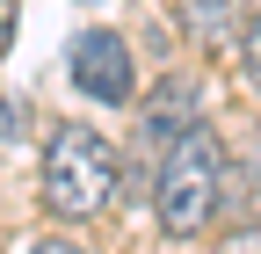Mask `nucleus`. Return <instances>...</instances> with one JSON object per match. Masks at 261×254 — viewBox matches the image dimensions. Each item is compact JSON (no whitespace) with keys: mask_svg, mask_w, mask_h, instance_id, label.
<instances>
[{"mask_svg":"<svg viewBox=\"0 0 261 254\" xmlns=\"http://www.w3.org/2000/svg\"><path fill=\"white\" fill-rule=\"evenodd\" d=\"M123 182V153L87 131V123H58V131L44 138V204L51 218H65V225H87L94 211H109Z\"/></svg>","mask_w":261,"mask_h":254,"instance_id":"f257e3e1","label":"nucleus"},{"mask_svg":"<svg viewBox=\"0 0 261 254\" xmlns=\"http://www.w3.org/2000/svg\"><path fill=\"white\" fill-rule=\"evenodd\" d=\"M218 196H225V145L211 138V123H196L152 174V218L167 240H196L218 218Z\"/></svg>","mask_w":261,"mask_h":254,"instance_id":"f03ea898","label":"nucleus"},{"mask_svg":"<svg viewBox=\"0 0 261 254\" xmlns=\"http://www.w3.org/2000/svg\"><path fill=\"white\" fill-rule=\"evenodd\" d=\"M203 123V80H189V73H167L152 94H145V116H138V138H130V167H138V196L152 189L160 160Z\"/></svg>","mask_w":261,"mask_h":254,"instance_id":"7ed1b4c3","label":"nucleus"},{"mask_svg":"<svg viewBox=\"0 0 261 254\" xmlns=\"http://www.w3.org/2000/svg\"><path fill=\"white\" fill-rule=\"evenodd\" d=\"M65 51H73L65 73H73V87L87 94V102H102V109L130 102V44L116 37V29H80Z\"/></svg>","mask_w":261,"mask_h":254,"instance_id":"20e7f679","label":"nucleus"},{"mask_svg":"<svg viewBox=\"0 0 261 254\" xmlns=\"http://www.w3.org/2000/svg\"><path fill=\"white\" fill-rule=\"evenodd\" d=\"M174 15H181V29H189L196 51H240L261 8L254 0H174Z\"/></svg>","mask_w":261,"mask_h":254,"instance_id":"39448f33","label":"nucleus"},{"mask_svg":"<svg viewBox=\"0 0 261 254\" xmlns=\"http://www.w3.org/2000/svg\"><path fill=\"white\" fill-rule=\"evenodd\" d=\"M240 73H247V87L261 94V15H254V29H247V44H240Z\"/></svg>","mask_w":261,"mask_h":254,"instance_id":"423d86ee","label":"nucleus"},{"mask_svg":"<svg viewBox=\"0 0 261 254\" xmlns=\"http://www.w3.org/2000/svg\"><path fill=\"white\" fill-rule=\"evenodd\" d=\"M211 254H261V218H254V225H232V233H225Z\"/></svg>","mask_w":261,"mask_h":254,"instance_id":"0eeeda50","label":"nucleus"},{"mask_svg":"<svg viewBox=\"0 0 261 254\" xmlns=\"http://www.w3.org/2000/svg\"><path fill=\"white\" fill-rule=\"evenodd\" d=\"M22 131V116H15V102H8V94H0V138H15Z\"/></svg>","mask_w":261,"mask_h":254,"instance_id":"6e6552de","label":"nucleus"},{"mask_svg":"<svg viewBox=\"0 0 261 254\" xmlns=\"http://www.w3.org/2000/svg\"><path fill=\"white\" fill-rule=\"evenodd\" d=\"M29 254H80V247H73V240H37Z\"/></svg>","mask_w":261,"mask_h":254,"instance_id":"1a4fd4ad","label":"nucleus"},{"mask_svg":"<svg viewBox=\"0 0 261 254\" xmlns=\"http://www.w3.org/2000/svg\"><path fill=\"white\" fill-rule=\"evenodd\" d=\"M8 29H15V0H0V51H8Z\"/></svg>","mask_w":261,"mask_h":254,"instance_id":"9d476101","label":"nucleus"}]
</instances>
